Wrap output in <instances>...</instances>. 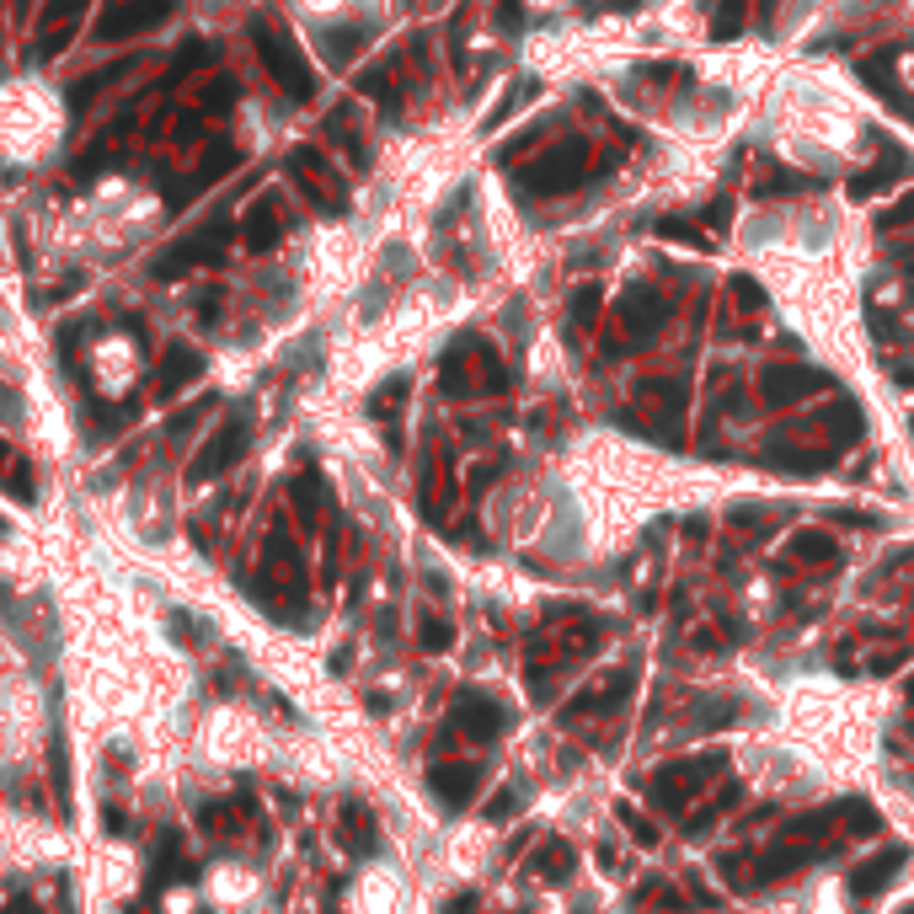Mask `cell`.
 Wrapping results in <instances>:
<instances>
[{
    "label": "cell",
    "mask_w": 914,
    "mask_h": 914,
    "mask_svg": "<svg viewBox=\"0 0 914 914\" xmlns=\"http://www.w3.org/2000/svg\"><path fill=\"white\" fill-rule=\"evenodd\" d=\"M252 43H257V54H262V65H268V75L278 81V91H289L294 102H311L316 97V70H311V59L300 54V43H294L278 22H268V17H257L252 22Z\"/></svg>",
    "instance_id": "obj_1"
},
{
    "label": "cell",
    "mask_w": 914,
    "mask_h": 914,
    "mask_svg": "<svg viewBox=\"0 0 914 914\" xmlns=\"http://www.w3.org/2000/svg\"><path fill=\"white\" fill-rule=\"evenodd\" d=\"M583 161H588V145L583 139H567V145H556V150H546L530 172H524L514 188L524 193V198H556V193H572L578 182L588 177L583 172Z\"/></svg>",
    "instance_id": "obj_2"
},
{
    "label": "cell",
    "mask_w": 914,
    "mask_h": 914,
    "mask_svg": "<svg viewBox=\"0 0 914 914\" xmlns=\"http://www.w3.org/2000/svg\"><path fill=\"white\" fill-rule=\"evenodd\" d=\"M727 754L711 749V754H695V759H674V765H663L647 776V797L658 802V808H685L690 792H701L711 776H722Z\"/></svg>",
    "instance_id": "obj_3"
},
{
    "label": "cell",
    "mask_w": 914,
    "mask_h": 914,
    "mask_svg": "<svg viewBox=\"0 0 914 914\" xmlns=\"http://www.w3.org/2000/svg\"><path fill=\"white\" fill-rule=\"evenodd\" d=\"M289 172H294L300 193L311 198L321 214H343L348 188H343V177H337V166H327V156H321L316 145H300V150H294V156H289Z\"/></svg>",
    "instance_id": "obj_4"
},
{
    "label": "cell",
    "mask_w": 914,
    "mask_h": 914,
    "mask_svg": "<svg viewBox=\"0 0 914 914\" xmlns=\"http://www.w3.org/2000/svg\"><path fill=\"white\" fill-rule=\"evenodd\" d=\"M246 444H252V423H246V417H225L220 433H209V444L193 455L188 482H209V476L230 471V466H236V460L246 455Z\"/></svg>",
    "instance_id": "obj_5"
},
{
    "label": "cell",
    "mask_w": 914,
    "mask_h": 914,
    "mask_svg": "<svg viewBox=\"0 0 914 914\" xmlns=\"http://www.w3.org/2000/svg\"><path fill=\"white\" fill-rule=\"evenodd\" d=\"M166 17H172V0H118V6L97 22V43L139 38V33H150V27H161Z\"/></svg>",
    "instance_id": "obj_6"
},
{
    "label": "cell",
    "mask_w": 914,
    "mask_h": 914,
    "mask_svg": "<svg viewBox=\"0 0 914 914\" xmlns=\"http://www.w3.org/2000/svg\"><path fill=\"white\" fill-rule=\"evenodd\" d=\"M449 722H455L466 738H476V743H492V738H498L503 727H508V711H503L498 701H492V695L466 690V695L455 701V711H449Z\"/></svg>",
    "instance_id": "obj_7"
},
{
    "label": "cell",
    "mask_w": 914,
    "mask_h": 914,
    "mask_svg": "<svg viewBox=\"0 0 914 914\" xmlns=\"http://www.w3.org/2000/svg\"><path fill=\"white\" fill-rule=\"evenodd\" d=\"M86 6H91V0H43V11H38V43H33L38 59H54L59 49H65Z\"/></svg>",
    "instance_id": "obj_8"
},
{
    "label": "cell",
    "mask_w": 914,
    "mask_h": 914,
    "mask_svg": "<svg viewBox=\"0 0 914 914\" xmlns=\"http://www.w3.org/2000/svg\"><path fill=\"white\" fill-rule=\"evenodd\" d=\"M813 391H829L824 369H808V364H776V369H765V401H776V407H792V401L813 396Z\"/></svg>",
    "instance_id": "obj_9"
},
{
    "label": "cell",
    "mask_w": 914,
    "mask_h": 914,
    "mask_svg": "<svg viewBox=\"0 0 914 914\" xmlns=\"http://www.w3.org/2000/svg\"><path fill=\"white\" fill-rule=\"evenodd\" d=\"M615 316H621V332L631 337V343H647V337H653V332L663 327L669 305H663L653 289H626V294H621V305H615Z\"/></svg>",
    "instance_id": "obj_10"
},
{
    "label": "cell",
    "mask_w": 914,
    "mask_h": 914,
    "mask_svg": "<svg viewBox=\"0 0 914 914\" xmlns=\"http://www.w3.org/2000/svg\"><path fill=\"white\" fill-rule=\"evenodd\" d=\"M198 375H204V353L188 348V343H172V348H166V359H161V369H156V396L172 401L177 391H188Z\"/></svg>",
    "instance_id": "obj_11"
},
{
    "label": "cell",
    "mask_w": 914,
    "mask_h": 914,
    "mask_svg": "<svg viewBox=\"0 0 914 914\" xmlns=\"http://www.w3.org/2000/svg\"><path fill=\"white\" fill-rule=\"evenodd\" d=\"M476 781H482V770H476V765H433V776H428L433 797H439L444 808H466L471 792H476Z\"/></svg>",
    "instance_id": "obj_12"
},
{
    "label": "cell",
    "mask_w": 914,
    "mask_h": 914,
    "mask_svg": "<svg viewBox=\"0 0 914 914\" xmlns=\"http://www.w3.org/2000/svg\"><path fill=\"white\" fill-rule=\"evenodd\" d=\"M904 861H909V850L904 845H888L877 861H861L856 872H850V888H856V893H882L898 877V866H904Z\"/></svg>",
    "instance_id": "obj_13"
},
{
    "label": "cell",
    "mask_w": 914,
    "mask_h": 914,
    "mask_svg": "<svg viewBox=\"0 0 914 914\" xmlns=\"http://www.w3.org/2000/svg\"><path fill=\"white\" fill-rule=\"evenodd\" d=\"M246 246H252V252H268V246L284 236V214H278V204L273 198H262V204H252V214H246Z\"/></svg>",
    "instance_id": "obj_14"
},
{
    "label": "cell",
    "mask_w": 914,
    "mask_h": 914,
    "mask_svg": "<svg viewBox=\"0 0 914 914\" xmlns=\"http://www.w3.org/2000/svg\"><path fill=\"white\" fill-rule=\"evenodd\" d=\"M824 428H829V449H845L861 439V407L856 401H834L824 412Z\"/></svg>",
    "instance_id": "obj_15"
},
{
    "label": "cell",
    "mask_w": 914,
    "mask_h": 914,
    "mask_svg": "<svg viewBox=\"0 0 914 914\" xmlns=\"http://www.w3.org/2000/svg\"><path fill=\"white\" fill-rule=\"evenodd\" d=\"M599 311H604V289H599V284H578V289H572V300H567V321H572L578 332L594 327Z\"/></svg>",
    "instance_id": "obj_16"
},
{
    "label": "cell",
    "mask_w": 914,
    "mask_h": 914,
    "mask_svg": "<svg viewBox=\"0 0 914 914\" xmlns=\"http://www.w3.org/2000/svg\"><path fill=\"white\" fill-rule=\"evenodd\" d=\"M834 449H770V466L776 471H797V476H813L829 466Z\"/></svg>",
    "instance_id": "obj_17"
},
{
    "label": "cell",
    "mask_w": 914,
    "mask_h": 914,
    "mask_svg": "<svg viewBox=\"0 0 914 914\" xmlns=\"http://www.w3.org/2000/svg\"><path fill=\"white\" fill-rule=\"evenodd\" d=\"M829 818H834V824H845V834H877L882 829L877 808H872V802H856V797L840 802V808H829Z\"/></svg>",
    "instance_id": "obj_18"
},
{
    "label": "cell",
    "mask_w": 914,
    "mask_h": 914,
    "mask_svg": "<svg viewBox=\"0 0 914 914\" xmlns=\"http://www.w3.org/2000/svg\"><path fill=\"white\" fill-rule=\"evenodd\" d=\"M343 840H348V850H359V856L375 850V818H369L359 802H348V808H343Z\"/></svg>",
    "instance_id": "obj_19"
},
{
    "label": "cell",
    "mask_w": 914,
    "mask_h": 914,
    "mask_svg": "<svg viewBox=\"0 0 914 914\" xmlns=\"http://www.w3.org/2000/svg\"><path fill=\"white\" fill-rule=\"evenodd\" d=\"M572 866H578V856H572V845H567V840H551V845L535 856V872L546 877V882H562V877L572 872Z\"/></svg>",
    "instance_id": "obj_20"
},
{
    "label": "cell",
    "mask_w": 914,
    "mask_h": 914,
    "mask_svg": "<svg viewBox=\"0 0 914 914\" xmlns=\"http://www.w3.org/2000/svg\"><path fill=\"white\" fill-rule=\"evenodd\" d=\"M738 797H743V786H722V792H717V797H711L701 813L690 818V834H695V840H701V834H711V824H717V818H722L727 808H733Z\"/></svg>",
    "instance_id": "obj_21"
},
{
    "label": "cell",
    "mask_w": 914,
    "mask_h": 914,
    "mask_svg": "<svg viewBox=\"0 0 914 914\" xmlns=\"http://www.w3.org/2000/svg\"><path fill=\"white\" fill-rule=\"evenodd\" d=\"M797 556V562H834V540L824 535V530H802V535H792V546H786Z\"/></svg>",
    "instance_id": "obj_22"
},
{
    "label": "cell",
    "mask_w": 914,
    "mask_h": 914,
    "mask_svg": "<svg viewBox=\"0 0 914 914\" xmlns=\"http://www.w3.org/2000/svg\"><path fill=\"white\" fill-rule=\"evenodd\" d=\"M289 498H294V508H300V519H316V514H321V503H327V492H321V476H316V471H305L300 482L289 487Z\"/></svg>",
    "instance_id": "obj_23"
},
{
    "label": "cell",
    "mask_w": 914,
    "mask_h": 914,
    "mask_svg": "<svg viewBox=\"0 0 914 914\" xmlns=\"http://www.w3.org/2000/svg\"><path fill=\"white\" fill-rule=\"evenodd\" d=\"M749 22V0H722V11L711 17V38L717 43H727V38H738V27Z\"/></svg>",
    "instance_id": "obj_24"
},
{
    "label": "cell",
    "mask_w": 914,
    "mask_h": 914,
    "mask_svg": "<svg viewBox=\"0 0 914 914\" xmlns=\"http://www.w3.org/2000/svg\"><path fill=\"white\" fill-rule=\"evenodd\" d=\"M824 850H776V856H765V866H759V877H781V872H792V866H802V861H818Z\"/></svg>",
    "instance_id": "obj_25"
},
{
    "label": "cell",
    "mask_w": 914,
    "mask_h": 914,
    "mask_svg": "<svg viewBox=\"0 0 914 914\" xmlns=\"http://www.w3.org/2000/svg\"><path fill=\"white\" fill-rule=\"evenodd\" d=\"M417 642H423L428 653H444V647L455 642V626H449V621H439V615H428V621L417 626Z\"/></svg>",
    "instance_id": "obj_26"
},
{
    "label": "cell",
    "mask_w": 914,
    "mask_h": 914,
    "mask_svg": "<svg viewBox=\"0 0 914 914\" xmlns=\"http://www.w3.org/2000/svg\"><path fill=\"white\" fill-rule=\"evenodd\" d=\"M519 808H524V792L519 786H503V792L487 802V824H503V818H514Z\"/></svg>",
    "instance_id": "obj_27"
},
{
    "label": "cell",
    "mask_w": 914,
    "mask_h": 914,
    "mask_svg": "<svg viewBox=\"0 0 914 914\" xmlns=\"http://www.w3.org/2000/svg\"><path fill=\"white\" fill-rule=\"evenodd\" d=\"M653 236H669V241H685V246H706L701 225H685V220H653Z\"/></svg>",
    "instance_id": "obj_28"
},
{
    "label": "cell",
    "mask_w": 914,
    "mask_h": 914,
    "mask_svg": "<svg viewBox=\"0 0 914 914\" xmlns=\"http://www.w3.org/2000/svg\"><path fill=\"white\" fill-rule=\"evenodd\" d=\"M738 717V706L733 701H717V706H701L695 711V727H701V733H717V727H727Z\"/></svg>",
    "instance_id": "obj_29"
},
{
    "label": "cell",
    "mask_w": 914,
    "mask_h": 914,
    "mask_svg": "<svg viewBox=\"0 0 914 914\" xmlns=\"http://www.w3.org/2000/svg\"><path fill=\"white\" fill-rule=\"evenodd\" d=\"M401 401H407V380L396 375L391 385H385V391H375V401H369V412H375V417H391V412L401 407Z\"/></svg>",
    "instance_id": "obj_30"
},
{
    "label": "cell",
    "mask_w": 914,
    "mask_h": 914,
    "mask_svg": "<svg viewBox=\"0 0 914 914\" xmlns=\"http://www.w3.org/2000/svg\"><path fill=\"white\" fill-rule=\"evenodd\" d=\"M209 407L214 401H198V407H188V412H177L172 423H166V433H172V439H188V433L198 428V417H209Z\"/></svg>",
    "instance_id": "obj_31"
},
{
    "label": "cell",
    "mask_w": 914,
    "mask_h": 914,
    "mask_svg": "<svg viewBox=\"0 0 914 914\" xmlns=\"http://www.w3.org/2000/svg\"><path fill=\"white\" fill-rule=\"evenodd\" d=\"M909 220H914V193H904L893 209H882L877 214V230H898V225H909Z\"/></svg>",
    "instance_id": "obj_32"
},
{
    "label": "cell",
    "mask_w": 914,
    "mask_h": 914,
    "mask_svg": "<svg viewBox=\"0 0 914 914\" xmlns=\"http://www.w3.org/2000/svg\"><path fill=\"white\" fill-rule=\"evenodd\" d=\"M359 43H364V33H359V27H343V33H332V43H327L332 65H343V59H348L353 49H359Z\"/></svg>",
    "instance_id": "obj_33"
},
{
    "label": "cell",
    "mask_w": 914,
    "mask_h": 914,
    "mask_svg": "<svg viewBox=\"0 0 914 914\" xmlns=\"http://www.w3.org/2000/svg\"><path fill=\"white\" fill-rule=\"evenodd\" d=\"M621 818H626V829L637 834V845H658V829L647 824V818H642L637 808H631V802H621Z\"/></svg>",
    "instance_id": "obj_34"
},
{
    "label": "cell",
    "mask_w": 914,
    "mask_h": 914,
    "mask_svg": "<svg viewBox=\"0 0 914 914\" xmlns=\"http://www.w3.org/2000/svg\"><path fill=\"white\" fill-rule=\"evenodd\" d=\"M733 294H738V305H749V311H759V305H765V294H759L754 278H733Z\"/></svg>",
    "instance_id": "obj_35"
},
{
    "label": "cell",
    "mask_w": 914,
    "mask_h": 914,
    "mask_svg": "<svg viewBox=\"0 0 914 914\" xmlns=\"http://www.w3.org/2000/svg\"><path fill=\"white\" fill-rule=\"evenodd\" d=\"M834 524H861V530H877V514H861V508H829Z\"/></svg>",
    "instance_id": "obj_36"
},
{
    "label": "cell",
    "mask_w": 914,
    "mask_h": 914,
    "mask_svg": "<svg viewBox=\"0 0 914 914\" xmlns=\"http://www.w3.org/2000/svg\"><path fill=\"white\" fill-rule=\"evenodd\" d=\"M230 102H236V86L225 75H220V86H204V107H230Z\"/></svg>",
    "instance_id": "obj_37"
},
{
    "label": "cell",
    "mask_w": 914,
    "mask_h": 914,
    "mask_svg": "<svg viewBox=\"0 0 914 914\" xmlns=\"http://www.w3.org/2000/svg\"><path fill=\"white\" fill-rule=\"evenodd\" d=\"M471 909H476V893H455V898L444 904V914H471Z\"/></svg>",
    "instance_id": "obj_38"
},
{
    "label": "cell",
    "mask_w": 914,
    "mask_h": 914,
    "mask_svg": "<svg viewBox=\"0 0 914 914\" xmlns=\"http://www.w3.org/2000/svg\"><path fill=\"white\" fill-rule=\"evenodd\" d=\"M102 818H107V834H129V818H118V808H107Z\"/></svg>",
    "instance_id": "obj_39"
},
{
    "label": "cell",
    "mask_w": 914,
    "mask_h": 914,
    "mask_svg": "<svg viewBox=\"0 0 914 914\" xmlns=\"http://www.w3.org/2000/svg\"><path fill=\"white\" fill-rule=\"evenodd\" d=\"M0 412H6V417H17V396H11L6 385H0Z\"/></svg>",
    "instance_id": "obj_40"
},
{
    "label": "cell",
    "mask_w": 914,
    "mask_h": 914,
    "mask_svg": "<svg viewBox=\"0 0 914 914\" xmlns=\"http://www.w3.org/2000/svg\"><path fill=\"white\" fill-rule=\"evenodd\" d=\"M898 914H914V904H909V909H898Z\"/></svg>",
    "instance_id": "obj_41"
},
{
    "label": "cell",
    "mask_w": 914,
    "mask_h": 914,
    "mask_svg": "<svg viewBox=\"0 0 914 914\" xmlns=\"http://www.w3.org/2000/svg\"><path fill=\"white\" fill-rule=\"evenodd\" d=\"M17 6H27V0H17Z\"/></svg>",
    "instance_id": "obj_42"
}]
</instances>
